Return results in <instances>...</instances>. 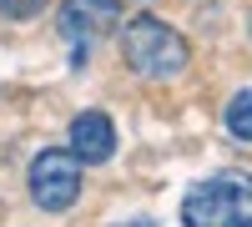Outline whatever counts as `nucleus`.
Returning <instances> with one entry per match:
<instances>
[{
  "mask_svg": "<svg viewBox=\"0 0 252 227\" xmlns=\"http://www.w3.org/2000/svg\"><path fill=\"white\" fill-rule=\"evenodd\" d=\"M121 56H126V66H131L136 76L146 81H172L187 71V40L166 26V20L157 15H136V20H126V31H121Z\"/></svg>",
  "mask_w": 252,
  "mask_h": 227,
  "instance_id": "1",
  "label": "nucleus"
},
{
  "mask_svg": "<svg viewBox=\"0 0 252 227\" xmlns=\"http://www.w3.org/2000/svg\"><path fill=\"white\" fill-rule=\"evenodd\" d=\"M182 222L187 227H252V177L222 172V177L197 182L182 202Z\"/></svg>",
  "mask_w": 252,
  "mask_h": 227,
  "instance_id": "2",
  "label": "nucleus"
},
{
  "mask_svg": "<svg viewBox=\"0 0 252 227\" xmlns=\"http://www.w3.org/2000/svg\"><path fill=\"white\" fill-rule=\"evenodd\" d=\"M31 197L46 212H66L81 197V162L76 152H40L31 162Z\"/></svg>",
  "mask_w": 252,
  "mask_h": 227,
  "instance_id": "3",
  "label": "nucleus"
},
{
  "mask_svg": "<svg viewBox=\"0 0 252 227\" xmlns=\"http://www.w3.org/2000/svg\"><path fill=\"white\" fill-rule=\"evenodd\" d=\"M56 26H61V35H66L71 46L96 40L111 26H121V0H66L61 15H56Z\"/></svg>",
  "mask_w": 252,
  "mask_h": 227,
  "instance_id": "4",
  "label": "nucleus"
},
{
  "mask_svg": "<svg viewBox=\"0 0 252 227\" xmlns=\"http://www.w3.org/2000/svg\"><path fill=\"white\" fill-rule=\"evenodd\" d=\"M71 152H76V162H86V167L106 162V157L116 152V127H111V116L81 111V116L71 121Z\"/></svg>",
  "mask_w": 252,
  "mask_h": 227,
  "instance_id": "5",
  "label": "nucleus"
},
{
  "mask_svg": "<svg viewBox=\"0 0 252 227\" xmlns=\"http://www.w3.org/2000/svg\"><path fill=\"white\" fill-rule=\"evenodd\" d=\"M227 131L237 141H252V91H237L232 106H227Z\"/></svg>",
  "mask_w": 252,
  "mask_h": 227,
  "instance_id": "6",
  "label": "nucleus"
},
{
  "mask_svg": "<svg viewBox=\"0 0 252 227\" xmlns=\"http://www.w3.org/2000/svg\"><path fill=\"white\" fill-rule=\"evenodd\" d=\"M46 10V0H0V15H10V20H31Z\"/></svg>",
  "mask_w": 252,
  "mask_h": 227,
  "instance_id": "7",
  "label": "nucleus"
},
{
  "mask_svg": "<svg viewBox=\"0 0 252 227\" xmlns=\"http://www.w3.org/2000/svg\"><path fill=\"white\" fill-rule=\"evenodd\" d=\"M121 227H157V222H121Z\"/></svg>",
  "mask_w": 252,
  "mask_h": 227,
  "instance_id": "8",
  "label": "nucleus"
}]
</instances>
